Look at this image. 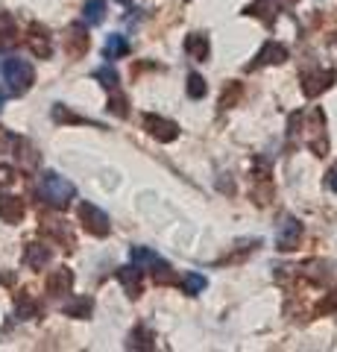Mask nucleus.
<instances>
[{
	"label": "nucleus",
	"mask_w": 337,
	"mask_h": 352,
	"mask_svg": "<svg viewBox=\"0 0 337 352\" xmlns=\"http://www.w3.org/2000/svg\"><path fill=\"white\" fill-rule=\"evenodd\" d=\"M38 194H41V200H47L53 208H65L77 197V188H73V182H68L62 173L45 170L38 176Z\"/></svg>",
	"instance_id": "f257e3e1"
},
{
	"label": "nucleus",
	"mask_w": 337,
	"mask_h": 352,
	"mask_svg": "<svg viewBox=\"0 0 337 352\" xmlns=\"http://www.w3.org/2000/svg\"><path fill=\"white\" fill-rule=\"evenodd\" d=\"M0 74H3V82H6V91L9 94H27L32 88V80H36V71H32V65L27 59H3V65H0Z\"/></svg>",
	"instance_id": "f03ea898"
},
{
	"label": "nucleus",
	"mask_w": 337,
	"mask_h": 352,
	"mask_svg": "<svg viewBox=\"0 0 337 352\" xmlns=\"http://www.w3.org/2000/svg\"><path fill=\"white\" fill-rule=\"evenodd\" d=\"M305 141H308V147L317 153V156H325V153H329V135H325V115H323V109H311V112H308Z\"/></svg>",
	"instance_id": "7ed1b4c3"
},
{
	"label": "nucleus",
	"mask_w": 337,
	"mask_h": 352,
	"mask_svg": "<svg viewBox=\"0 0 337 352\" xmlns=\"http://www.w3.org/2000/svg\"><path fill=\"white\" fill-rule=\"evenodd\" d=\"M80 220H82V226H85V232H91L97 238H103L112 232V220H108V214L103 212V208H97L94 203H80Z\"/></svg>",
	"instance_id": "20e7f679"
},
{
	"label": "nucleus",
	"mask_w": 337,
	"mask_h": 352,
	"mask_svg": "<svg viewBox=\"0 0 337 352\" xmlns=\"http://www.w3.org/2000/svg\"><path fill=\"white\" fill-rule=\"evenodd\" d=\"M144 126L156 141H161V144H170V141L179 138V126L161 115H144Z\"/></svg>",
	"instance_id": "39448f33"
},
{
	"label": "nucleus",
	"mask_w": 337,
	"mask_h": 352,
	"mask_svg": "<svg viewBox=\"0 0 337 352\" xmlns=\"http://www.w3.org/2000/svg\"><path fill=\"white\" fill-rule=\"evenodd\" d=\"M117 282L124 285V291L138 300L141 291H144V273H141L138 264H126V267H117Z\"/></svg>",
	"instance_id": "423d86ee"
},
{
	"label": "nucleus",
	"mask_w": 337,
	"mask_h": 352,
	"mask_svg": "<svg viewBox=\"0 0 337 352\" xmlns=\"http://www.w3.org/2000/svg\"><path fill=\"white\" fill-rule=\"evenodd\" d=\"M27 44H30V50L36 53L38 59H47L50 53H53V36L47 32V27H41V24H32V27H30Z\"/></svg>",
	"instance_id": "0eeeda50"
},
{
	"label": "nucleus",
	"mask_w": 337,
	"mask_h": 352,
	"mask_svg": "<svg viewBox=\"0 0 337 352\" xmlns=\"http://www.w3.org/2000/svg\"><path fill=\"white\" fill-rule=\"evenodd\" d=\"M299 238H302V223H299V220H293V217H288L285 223L279 226V235H276V247H279L281 252H290V250H297Z\"/></svg>",
	"instance_id": "6e6552de"
},
{
	"label": "nucleus",
	"mask_w": 337,
	"mask_h": 352,
	"mask_svg": "<svg viewBox=\"0 0 337 352\" xmlns=\"http://www.w3.org/2000/svg\"><path fill=\"white\" fill-rule=\"evenodd\" d=\"M332 82H334V71H314L302 76V91H305V97H317Z\"/></svg>",
	"instance_id": "1a4fd4ad"
},
{
	"label": "nucleus",
	"mask_w": 337,
	"mask_h": 352,
	"mask_svg": "<svg viewBox=\"0 0 337 352\" xmlns=\"http://www.w3.org/2000/svg\"><path fill=\"white\" fill-rule=\"evenodd\" d=\"M185 53L194 59V62H205L211 56V44H209V36L205 32H191L185 38Z\"/></svg>",
	"instance_id": "9d476101"
},
{
	"label": "nucleus",
	"mask_w": 337,
	"mask_h": 352,
	"mask_svg": "<svg viewBox=\"0 0 337 352\" xmlns=\"http://www.w3.org/2000/svg\"><path fill=\"white\" fill-rule=\"evenodd\" d=\"M47 291L53 296H68L73 291V273L71 267H56L50 273V279H47Z\"/></svg>",
	"instance_id": "9b49d317"
},
{
	"label": "nucleus",
	"mask_w": 337,
	"mask_h": 352,
	"mask_svg": "<svg viewBox=\"0 0 337 352\" xmlns=\"http://www.w3.org/2000/svg\"><path fill=\"white\" fill-rule=\"evenodd\" d=\"M288 59V47L281 41H267L264 47L258 50V56H255V65L258 68H264V65H281Z\"/></svg>",
	"instance_id": "f8f14e48"
},
{
	"label": "nucleus",
	"mask_w": 337,
	"mask_h": 352,
	"mask_svg": "<svg viewBox=\"0 0 337 352\" xmlns=\"http://www.w3.org/2000/svg\"><path fill=\"white\" fill-rule=\"evenodd\" d=\"M50 258H53L50 247L38 244V241H32V244H27V250H24V264H27V267H32V270H41V267H47V264H50Z\"/></svg>",
	"instance_id": "ddd939ff"
},
{
	"label": "nucleus",
	"mask_w": 337,
	"mask_h": 352,
	"mask_svg": "<svg viewBox=\"0 0 337 352\" xmlns=\"http://www.w3.org/2000/svg\"><path fill=\"white\" fill-rule=\"evenodd\" d=\"M65 50H68L71 56H82V53L89 50V32H85L82 24H73L68 30V36H65Z\"/></svg>",
	"instance_id": "4468645a"
},
{
	"label": "nucleus",
	"mask_w": 337,
	"mask_h": 352,
	"mask_svg": "<svg viewBox=\"0 0 337 352\" xmlns=\"http://www.w3.org/2000/svg\"><path fill=\"white\" fill-rule=\"evenodd\" d=\"M0 217H3L6 223H18V220L24 217V200L15 194H3L0 197Z\"/></svg>",
	"instance_id": "2eb2a0df"
},
{
	"label": "nucleus",
	"mask_w": 337,
	"mask_h": 352,
	"mask_svg": "<svg viewBox=\"0 0 337 352\" xmlns=\"http://www.w3.org/2000/svg\"><path fill=\"white\" fill-rule=\"evenodd\" d=\"M129 261L138 264V267H159V264H165V258L159 256V252L147 250V247H129Z\"/></svg>",
	"instance_id": "dca6fc26"
},
{
	"label": "nucleus",
	"mask_w": 337,
	"mask_h": 352,
	"mask_svg": "<svg viewBox=\"0 0 337 352\" xmlns=\"http://www.w3.org/2000/svg\"><path fill=\"white\" fill-rule=\"evenodd\" d=\"M62 311L68 317H80V320H85V317H91V311H94V300L91 296H77V300L65 302Z\"/></svg>",
	"instance_id": "f3484780"
},
{
	"label": "nucleus",
	"mask_w": 337,
	"mask_h": 352,
	"mask_svg": "<svg viewBox=\"0 0 337 352\" xmlns=\"http://www.w3.org/2000/svg\"><path fill=\"white\" fill-rule=\"evenodd\" d=\"M126 346H129V349H156V338H153V332H150V329L138 326V329H132V332H129Z\"/></svg>",
	"instance_id": "a211bd4d"
},
{
	"label": "nucleus",
	"mask_w": 337,
	"mask_h": 352,
	"mask_svg": "<svg viewBox=\"0 0 337 352\" xmlns=\"http://www.w3.org/2000/svg\"><path fill=\"white\" fill-rule=\"evenodd\" d=\"M38 314H41V305L32 300V296L21 294L15 300V317H18V320H32V317H38Z\"/></svg>",
	"instance_id": "6ab92c4d"
},
{
	"label": "nucleus",
	"mask_w": 337,
	"mask_h": 352,
	"mask_svg": "<svg viewBox=\"0 0 337 352\" xmlns=\"http://www.w3.org/2000/svg\"><path fill=\"white\" fill-rule=\"evenodd\" d=\"M103 53H106V59H121V56H126V53H129V41L121 36V32H112V36L106 38Z\"/></svg>",
	"instance_id": "aec40b11"
},
{
	"label": "nucleus",
	"mask_w": 337,
	"mask_h": 352,
	"mask_svg": "<svg viewBox=\"0 0 337 352\" xmlns=\"http://www.w3.org/2000/svg\"><path fill=\"white\" fill-rule=\"evenodd\" d=\"M103 18H106V0H89V3L82 6V21L89 27L103 24Z\"/></svg>",
	"instance_id": "412c9836"
},
{
	"label": "nucleus",
	"mask_w": 337,
	"mask_h": 352,
	"mask_svg": "<svg viewBox=\"0 0 337 352\" xmlns=\"http://www.w3.org/2000/svg\"><path fill=\"white\" fill-rule=\"evenodd\" d=\"M205 285H209V279L200 276V273H185V276H182V288H185V294H191V296L202 294Z\"/></svg>",
	"instance_id": "4be33fe9"
},
{
	"label": "nucleus",
	"mask_w": 337,
	"mask_h": 352,
	"mask_svg": "<svg viewBox=\"0 0 337 352\" xmlns=\"http://www.w3.org/2000/svg\"><path fill=\"white\" fill-rule=\"evenodd\" d=\"M53 120H59V124H91V120H85V118H80V115L68 112V106H65V103L53 106Z\"/></svg>",
	"instance_id": "5701e85b"
},
{
	"label": "nucleus",
	"mask_w": 337,
	"mask_h": 352,
	"mask_svg": "<svg viewBox=\"0 0 337 352\" xmlns=\"http://www.w3.org/2000/svg\"><path fill=\"white\" fill-rule=\"evenodd\" d=\"M94 80H100V85H106L108 91H115L117 88V71L112 68V65H103V68L94 71Z\"/></svg>",
	"instance_id": "b1692460"
},
{
	"label": "nucleus",
	"mask_w": 337,
	"mask_h": 352,
	"mask_svg": "<svg viewBox=\"0 0 337 352\" xmlns=\"http://www.w3.org/2000/svg\"><path fill=\"white\" fill-rule=\"evenodd\" d=\"M241 94H244V88H241V82H229L223 88V97H220V106L223 109H232L237 100H241Z\"/></svg>",
	"instance_id": "393cba45"
},
{
	"label": "nucleus",
	"mask_w": 337,
	"mask_h": 352,
	"mask_svg": "<svg viewBox=\"0 0 337 352\" xmlns=\"http://www.w3.org/2000/svg\"><path fill=\"white\" fill-rule=\"evenodd\" d=\"M205 91H209V85H205L202 76L200 74H191L188 76V97H191V100H202Z\"/></svg>",
	"instance_id": "a878e982"
},
{
	"label": "nucleus",
	"mask_w": 337,
	"mask_h": 352,
	"mask_svg": "<svg viewBox=\"0 0 337 352\" xmlns=\"http://www.w3.org/2000/svg\"><path fill=\"white\" fill-rule=\"evenodd\" d=\"M108 112H115L117 118H126V97L124 94H117V88H115V94H112V100H108Z\"/></svg>",
	"instance_id": "bb28decb"
},
{
	"label": "nucleus",
	"mask_w": 337,
	"mask_h": 352,
	"mask_svg": "<svg viewBox=\"0 0 337 352\" xmlns=\"http://www.w3.org/2000/svg\"><path fill=\"white\" fill-rule=\"evenodd\" d=\"M15 36V18L9 12H0V38H12Z\"/></svg>",
	"instance_id": "cd10ccee"
},
{
	"label": "nucleus",
	"mask_w": 337,
	"mask_h": 352,
	"mask_svg": "<svg viewBox=\"0 0 337 352\" xmlns=\"http://www.w3.org/2000/svg\"><path fill=\"white\" fill-rule=\"evenodd\" d=\"M12 176H15V170L9 168V164H0V185H9L12 182Z\"/></svg>",
	"instance_id": "c85d7f7f"
},
{
	"label": "nucleus",
	"mask_w": 337,
	"mask_h": 352,
	"mask_svg": "<svg viewBox=\"0 0 337 352\" xmlns=\"http://www.w3.org/2000/svg\"><path fill=\"white\" fill-rule=\"evenodd\" d=\"M325 185H329L332 191H337V173H334V170H332L329 176H325Z\"/></svg>",
	"instance_id": "c756f323"
},
{
	"label": "nucleus",
	"mask_w": 337,
	"mask_h": 352,
	"mask_svg": "<svg viewBox=\"0 0 337 352\" xmlns=\"http://www.w3.org/2000/svg\"><path fill=\"white\" fill-rule=\"evenodd\" d=\"M3 100H6V94H3V91H0V109H3Z\"/></svg>",
	"instance_id": "7c9ffc66"
},
{
	"label": "nucleus",
	"mask_w": 337,
	"mask_h": 352,
	"mask_svg": "<svg viewBox=\"0 0 337 352\" xmlns=\"http://www.w3.org/2000/svg\"><path fill=\"white\" fill-rule=\"evenodd\" d=\"M117 3H124V6H126V3H132V0H117Z\"/></svg>",
	"instance_id": "2f4dec72"
}]
</instances>
